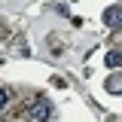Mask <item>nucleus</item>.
I'll use <instances>...</instances> for the list:
<instances>
[{"label":"nucleus","instance_id":"obj_1","mask_svg":"<svg viewBox=\"0 0 122 122\" xmlns=\"http://www.w3.org/2000/svg\"><path fill=\"white\" fill-rule=\"evenodd\" d=\"M104 25L110 30H119L122 28V6H110V9H107L104 12Z\"/></svg>","mask_w":122,"mask_h":122},{"label":"nucleus","instance_id":"obj_2","mask_svg":"<svg viewBox=\"0 0 122 122\" xmlns=\"http://www.w3.org/2000/svg\"><path fill=\"white\" fill-rule=\"evenodd\" d=\"M49 116H52V113H49V104H46V101H40V104L30 107V119L34 122H46Z\"/></svg>","mask_w":122,"mask_h":122},{"label":"nucleus","instance_id":"obj_3","mask_svg":"<svg viewBox=\"0 0 122 122\" xmlns=\"http://www.w3.org/2000/svg\"><path fill=\"white\" fill-rule=\"evenodd\" d=\"M104 61H107V67H119V64H122V55H119V52H107Z\"/></svg>","mask_w":122,"mask_h":122}]
</instances>
